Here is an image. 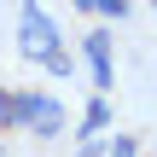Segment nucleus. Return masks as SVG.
Returning <instances> with one entry per match:
<instances>
[{"mask_svg": "<svg viewBox=\"0 0 157 157\" xmlns=\"http://www.w3.org/2000/svg\"><path fill=\"white\" fill-rule=\"evenodd\" d=\"M17 52L35 58V64L52 70V76H70V52H64V41H58V23H52L35 0L17 6Z\"/></svg>", "mask_w": 157, "mask_h": 157, "instance_id": "1", "label": "nucleus"}, {"mask_svg": "<svg viewBox=\"0 0 157 157\" xmlns=\"http://www.w3.org/2000/svg\"><path fill=\"white\" fill-rule=\"evenodd\" d=\"M0 122L6 128H23L35 140H52L64 128V105L52 93H0Z\"/></svg>", "mask_w": 157, "mask_h": 157, "instance_id": "2", "label": "nucleus"}, {"mask_svg": "<svg viewBox=\"0 0 157 157\" xmlns=\"http://www.w3.org/2000/svg\"><path fill=\"white\" fill-rule=\"evenodd\" d=\"M87 64H93V87H99V93H111V82H117V76H111V35H105V29H93V35H87Z\"/></svg>", "mask_w": 157, "mask_h": 157, "instance_id": "3", "label": "nucleus"}, {"mask_svg": "<svg viewBox=\"0 0 157 157\" xmlns=\"http://www.w3.org/2000/svg\"><path fill=\"white\" fill-rule=\"evenodd\" d=\"M105 122H111V105H105V93H93V105H87V117H82V140H93Z\"/></svg>", "mask_w": 157, "mask_h": 157, "instance_id": "4", "label": "nucleus"}, {"mask_svg": "<svg viewBox=\"0 0 157 157\" xmlns=\"http://www.w3.org/2000/svg\"><path fill=\"white\" fill-rule=\"evenodd\" d=\"M111 157H140V140H134V134H122V140L111 146Z\"/></svg>", "mask_w": 157, "mask_h": 157, "instance_id": "5", "label": "nucleus"}, {"mask_svg": "<svg viewBox=\"0 0 157 157\" xmlns=\"http://www.w3.org/2000/svg\"><path fill=\"white\" fill-rule=\"evenodd\" d=\"M93 12H105V17H122V12H128V0H93Z\"/></svg>", "mask_w": 157, "mask_h": 157, "instance_id": "6", "label": "nucleus"}, {"mask_svg": "<svg viewBox=\"0 0 157 157\" xmlns=\"http://www.w3.org/2000/svg\"><path fill=\"white\" fill-rule=\"evenodd\" d=\"M70 6H82V12H93V0H70Z\"/></svg>", "mask_w": 157, "mask_h": 157, "instance_id": "7", "label": "nucleus"}]
</instances>
